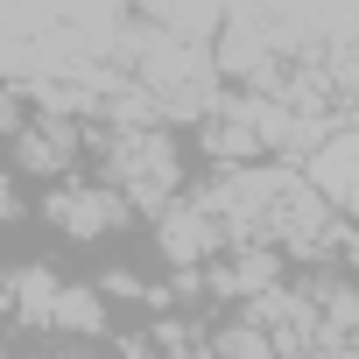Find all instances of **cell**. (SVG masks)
<instances>
[{"label":"cell","mask_w":359,"mask_h":359,"mask_svg":"<svg viewBox=\"0 0 359 359\" xmlns=\"http://www.w3.org/2000/svg\"><path fill=\"white\" fill-rule=\"evenodd\" d=\"M303 184H310L317 205H331V212L352 205V134H331V141L303 162Z\"/></svg>","instance_id":"cell-1"},{"label":"cell","mask_w":359,"mask_h":359,"mask_svg":"<svg viewBox=\"0 0 359 359\" xmlns=\"http://www.w3.org/2000/svg\"><path fill=\"white\" fill-rule=\"evenodd\" d=\"M162 247H169V261H205L212 247H219V219L205 212V205H169L162 212Z\"/></svg>","instance_id":"cell-2"},{"label":"cell","mask_w":359,"mask_h":359,"mask_svg":"<svg viewBox=\"0 0 359 359\" xmlns=\"http://www.w3.org/2000/svg\"><path fill=\"white\" fill-rule=\"evenodd\" d=\"M57 226L78 233V240H92V233L120 226V198H113V191H64V198H57Z\"/></svg>","instance_id":"cell-3"},{"label":"cell","mask_w":359,"mask_h":359,"mask_svg":"<svg viewBox=\"0 0 359 359\" xmlns=\"http://www.w3.org/2000/svg\"><path fill=\"white\" fill-rule=\"evenodd\" d=\"M50 324H64V331H99V324H106V303H99V289H57V303H50Z\"/></svg>","instance_id":"cell-4"},{"label":"cell","mask_w":359,"mask_h":359,"mask_svg":"<svg viewBox=\"0 0 359 359\" xmlns=\"http://www.w3.org/2000/svg\"><path fill=\"white\" fill-rule=\"evenodd\" d=\"M226 282H233V289H268V282H275V261H268V254H240V268H233Z\"/></svg>","instance_id":"cell-5"}]
</instances>
